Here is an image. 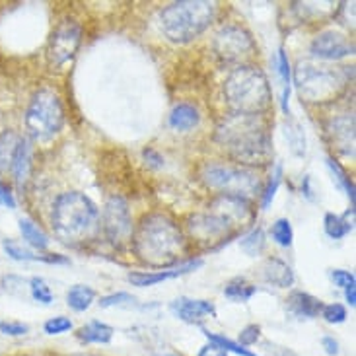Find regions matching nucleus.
I'll return each instance as SVG.
<instances>
[{"label":"nucleus","mask_w":356,"mask_h":356,"mask_svg":"<svg viewBox=\"0 0 356 356\" xmlns=\"http://www.w3.org/2000/svg\"><path fill=\"white\" fill-rule=\"evenodd\" d=\"M214 138L234 160L248 168L267 164L273 156V140L261 115L232 113L224 117L216 127Z\"/></svg>","instance_id":"1"},{"label":"nucleus","mask_w":356,"mask_h":356,"mask_svg":"<svg viewBox=\"0 0 356 356\" xmlns=\"http://www.w3.org/2000/svg\"><path fill=\"white\" fill-rule=\"evenodd\" d=\"M133 250L152 267H170L181 259L185 238L179 226L164 214H148L133 232Z\"/></svg>","instance_id":"2"},{"label":"nucleus","mask_w":356,"mask_h":356,"mask_svg":"<svg viewBox=\"0 0 356 356\" xmlns=\"http://www.w3.org/2000/svg\"><path fill=\"white\" fill-rule=\"evenodd\" d=\"M51 226L63 243L78 245L99 232V211L84 193H60L53 204Z\"/></svg>","instance_id":"3"},{"label":"nucleus","mask_w":356,"mask_h":356,"mask_svg":"<svg viewBox=\"0 0 356 356\" xmlns=\"http://www.w3.org/2000/svg\"><path fill=\"white\" fill-rule=\"evenodd\" d=\"M250 218V202L220 195L218 199L211 202V211L202 212V214H193L187 222V228L195 240H222L224 243V241H228L226 238H230L238 226H243Z\"/></svg>","instance_id":"4"},{"label":"nucleus","mask_w":356,"mask_h":356,"mask_svg":"<svg viewBox=\"0 0 356 356\" xmlns=\"http://www.w3.org/2000/svg\"><path fill=\"white\" fill-rule=\"evenodd\" d=\"M216 4L207 0H181L160 12L162 33L174 43H189L212 24Z\"/></svg>","instance_id":"5"},{"label":"nucleus","mask_w":356,"mask_h":356,"mask_svg":"<svg viewBox=\"0 0 356 356\" xmlns=\"http://www.w3.org/2000/svg\"><path fill=\"white\" fill-rule=\"evenodd\" d=\"M224 97L234 113L261 115L270 106V86L259 68L243 65L226 78Z\"/></svg>","instance_id":"6"},{"label":"nucleus","mask_w":356,"mask_h":356,"mask_svg":"<svg viewBox=\"0 0 356 356\" xmlns=\"http://www.w3.org/2000/svg\"><path fill=\"white\" fill-rule=\"evenodd\" d=\"M294 82L304 99L321 104L337 97L339 92L347 86L348 70L302 60L294 70Z\"/></svg>","instance_id":"7"},{"label":"nucleus","mask_w":356,"mask_h":356,"mask_svg":"<svg viewBox=\"0 0 356 356\" xmlns=\"http://www.w3.org/2000/svg\"><path fill=\"white\" fill-rule=\"evenodd\" d=\"M201 179L207 187L224 197H234L248 202L261 191L259 175L248 165L207 164L201 170Z\"/></svg>","instance_id":"8"},{"label":"nucleus","mask_w":356,"mask_h":356,"mask_svg":"<svg viewBox=\"0 0 356 356\" xmlns=\"http://www.w3.org/2000/svg\"><path fill=\"white\" fill-rule=\"evenodd\" d=\"M24 123L33 140L47 143L55 138L65 125V107L60 97L49 88L38 90L29 102Z\"/></svg>","instance_id":"9"},{"label":"nucleus","mask_w":356,"mask_h":356,"mask_svg":"<svg viewBox=\"0 0 356 356\" xmlns=\"http://www.w3.org/2000/svg\"><path fill=\"white\" fill-rule=\"evenodd\" d=\"M99 222L104 226L107 240L113 245H123L125 241L133 238V218H131V211H129V202L119 195H113L111 199H107Z\"/></svg>","instance_id":"10"},{"label":"nucleus","mask_w":356,"mask_h":356,"mask_svg":"<svg viewBox=\"0 0 356 356\" xmlns=\"http://www.w3.org/2000/svg\"><path fill=\"white\" fill-rule=\"evenodd\" d=\"M212 49L222 60L236 63V60L253 55L255 41L240 26H224L216 31V35L212 39Z\"/></svg>","instance_id":"11"},{"label":"nucleus","mask_w":356,"mask_h":356,"mask_svg":"<svg viewBox=\"0 0 356 356\" xmlns=\"http://www.w3.org/2000/svg\"><path fill=\"white\" fill-rule=\"evenodd\" d=\"M82 39V28L74 19H65L58 24V28L53 31L51 41H49L47 57L53 67H63L70 58L76 55Z\"/></svg>","instance_id":"12"},{"label":"nucleus","mask_w":356,"mask_h":356,"mask_svg":"<svg viewBox=\"0 0 356 356\" xmlns=\"http://www.w3.org/2000/svg\"><path fill=\"white\" fill-rule=\"evenodd\" d=\"M309 53L319 60H339V58L353 55L355 45L341 31L327 29L314 38L312 45H309Z\"/></svg>","instance_id":"13"},{"label":"nucleus","mask_w":356,"mask_h":356,"mask_svg":"<svg viewBox=\"0 0 356 356\" xmlns=\"http://www.w3.org/2000/svg\"><path fill=\"white\" fill-rule=\"evenodd\" d=\"M199 267H202V259H189L179 263L177 267H172V269L165 270H135V273H129L127 280L133 284V286H140V289H146V286H154V284H160L164 280L177 279V277H183L187 273H193Z\"/></svg>","instance_id":"14"},{"label":"nucleus","mask_w":356,"mask_h":356,"mask_svg":"<svg viewBox=\"0 0 356 356\" xmlns=\"http://www.w3.org/2000/svg\"><path fill=\"white\" fill-rule=\"evenodd\" d=\"M170 309L175 318L181 319L185 323H199L207 318H216V308L209 300H193V298H177L170 304Z\"/></svg>","instance_id":"15"},{"label":"nucleus","mask_w":356,"mask_h":356,"mask_svg":"<svg viewBox=\"0 0 356 356\" xmlns=\"http://www.w3.org/2000/svg\"><path fill=\"white\" fill-rule=\"evenodd\" d=\"M327 135L331 136L333 148L337 146V150L347 156L355 154V117H335L327 125Z\"/></svg>","instance_id":"16"},{"label":"nucleus","mask_w":356,"mask_h":356,"mask_svg":"<svg viewBox=\"0 0 356 356\" xmlns=\"http://www.w3.org/2000/svg\"><path fill=\"white\" fill-rule=\"evenodd\" d=\"M286 308L289 312L298 319H314L318 318L323 308V302L318 300L316 296H312L308 292L302 290H294L286 300Z\"/></svg>","instance_id":"17"},{"label":"nucleus","mask_w":356,"mask_h":356,"mask_svg":"<svg viewBox=\"0 0 356 356\" xmlns=\"http://www.w3.org/2000/svg\"><path fill=\"white\" fill-rule=\"evenodd\" d=\"M31 165H33V148H31V143L28 138H19L18 148L14 152V160H12V177L18 187H24L29 179V174H31Z\"/></svg>","instance_id":"18"},{"label":"nucleus","mask_w":356,"mask_h":356,"mask_svg":"<svg viewBox=\"0 0 356 356\" xmlns=\"http://www.w3.org/2000/svg\"><path fill=\"white\" fill-rule=\"evenodd\" d=\"M263 279L277 289H290L294 284V270L290 269L289 263L279 257H269L263 263Z\"/></svg>","instance_id":"19"},{"label":"nucleus","mask_w":356,"mask_h":356,"mask_svg":"<svg viewBox=\"0 0 356 356\" xmlns=\"http://www.w3.org/2000/svg\"><path fill=\"white\" fill-rule=\"evenodd\" d=\"M2 250L14 261H45V263H58V265H67L68 259L63 255H35L29 250H24L19 243L14 240H2Z\"/></svg>","instance_id":"20"},{"label":"nucleus","mask_w":356,"mask_h":356,"mask_svg":"<svg viewBox=\"0 0 356 356\" xmlns=\"http://www.w3.org/2000/svg\"><path fill=\"white\" fill-rule=\"evenodd\" d=\"M76 337L86 345H107L113 339V327L102 321H90L84 327L78 329Z\"/></svg>","instance_id":"21"},{"label":"nucleus","mask_w":356,"mask_h":356,"mask_svg":"<svg viewBox=\"0 0 356 356\" xmlns=\"http://www.w3.org/2000/svg\"><path fill=\"white\" fill-rule=\"evenodd\" d=\"M199 121H201V115H199L197 107L189 106V104H179L170 113V127L175 131H181V133L195 129L199 125Z\"/></svg>","instance_id":"22"},{"label":"nucleus","mask_w":356,"mask_h":356,"mask_svg":"<svg viewBox=\"0 0 356 356\" xmlns=\"http://www.w3.org/2000/svg\"><path fill=\"white\" fill-rule=\"evenodd\" d=\"M277 72H279L280 82H282V99H280V106H282V111L284 115H290L289 111V99H290V88H292V68H290L289 55L284 49H279L277 51Z\"/></svg>","instance_id":"23"},{"label":"nucleus","mask_w":356,"mask_h":356,"mask_svg":"<svg viewBox=\"0 0 356 356\" xmlns=\"http://www.w3.org/2000/svg\"><path fill=\"white\" fill-rule=\"evenodd\" d=\"M96 300V290L90 289L86 284H74L67 292L68 308L74 312H86Z\"/></svg>","instance_id":"24"},{"label":"nucleus","mask_w":356,"mask_h":356,"mask_svg":"<svg viewBox=\"0 0 356 356\" xmlns=\"http://www.w3.org/2000/svg\"><path fill=\"white\" fill-rule=\"evenodd\" d=\"M22 136H18L12 131H4L0 135V175L8 174L14 160V152L18 148V143Z\"/></svg>","instance_id":"25"},{"label":"nucleus","mask_w":356,"mask_h":356,"mask_svg":"<svg viewBox=\"0 0 356 356\" xmlns=\"http://www.w3.org/2000/svg\"><path fill=\"white\" fill-rule=\"evenodd\" d=\"M19 234H22V238L28 241L31 248H35V250L45 251L49 248L47 234L41 230L35 222L29 220V218H22V220H19Z\"/></svg>","instance_id":"26"},{"label":"nucleus","mask_w":356,"mask_h":356,"mask_svg":"<svg viewBox=\"0 0 356 356\" xmlns=\"http://www.w3.org/2000/svg\"><path fill=\"white\" fill-rule=\"evenodd\" d=\"M347 214L345 216H337L333 212L325 214V218H323V230H325V234H327L331 240H343L347 234L353 232V222L347 220Z\"/></svg>","instance_id":"27"},{"label":"nucleus","mask_w":356,"mask_h":356,"mask_svg":"<svg viewBox=\"0 0 356 356\" xmlns=\"http://www.w3.org/2000/svg\"><path fill=\"white\" fill-rule=\"evenodd\" d=\"M284 136H286V140H289L292 154L300 156V158L306 154V135H304V131H302V127H300L298 121L290 119V115H286Z\"/></svg>","instance_id":"28"},{"label":"nucleus","mask_w":356,"mask_h":356,"mask_svg":"<svg viewBox=\"0 0 356 356\" xmlns=\"http://www.w3.org/2000/svg\"><path fill=\"white\" fill-rule=\"evenodd\" d=\"M255 292H257V286L248 284L243 279H234L226 284L224 296L232 302H248L255 296Z\"/></svg>","instance_id":"29"},{"label":"nucleus","mask_w":356,"mask_h":356,"mask_svg":"<svg viewBox=\"0 0 356 356\" xmlns=\"http://www.w3.org/2000/svg\"><path fill=\"white\" fill-rule=\"evenodd\" d=\"M327 168L329 172H331V175H333V181L337 183L339 187L347 193V197L350 199V202H353V207H355V183H353V179H350L347 172L343 170V165L339 164V162H335L333 158H327Z\"/></svg>","instance_id":"30"},{"label":"nucleus","mask_w":356,"mask_h":356,"mask_svg":"<svg viewBox=\"0 0 356 356\" xmlns=\"http://www.w3.org/2000/svg\"><path fill=\"white\" fill-rule=\"evenodd\" d=\"M240 248L245 251L250 257L259 255L261 251L265 250V232H263V228L257 226V228H253L251 232H248V234L240 240Z\"/></svg>","instance_id":"31"},{"label":"nucleus","mask_w":356,"mask_h":356,"mask_svg":"<svg viewBox=\"0 0 356 356\" xmlns=\"http://www.w3.org/2000/svg\"><path fill=\"white\" fill-rule=\"evenodd\" d=\"M202 333L207 335V339H209L211 343L218 345V347H220L222 350H226V353H234V355L238 356H257L255 353H251L250 348L241 347L240 343H234L232 339L224 337V335H216V333H211V331H202Z\"/></svg>","instance_id":"32"},{"label":"nucleus","mask_w":356,"mask_h":356,"mask_svg":"<svg viewBox=\"0 0 356 356\" xmlns=\"http://www.w3.org/2000/svg\"><path fill=\"white\" fill-rule=\"evenodd\" d=\"M273 234V240L279 243L280 248H290L292 245V238H294V232H292V224L289 218H279V220L273 224L270 228Z\"/></svg>","instance_id":"33"},{"label":"nucleus","mask_w":356,"mask_h":356,"mask_svg":"<svg viewBox=\"0 0 356 356\" xmlns=\"http://www.w3.org/2000/svg\"><path fill=\"white\" fill-rule=\"evenodd\" d=\"M280 181H282V165L277 164L275 165V172L270 175L269 183H267V187L263 189V195H261V209H263V211H267L270 207V202H273L275 195L279 191Z\"/></svg>","instance_id":"34"},{"label":"nucleus","mask_w":356,"mask_h":356,"mask_svg":"<svg viewBox=\"0 0 356 356\" xmlns=\"http://www.w3.org/2000/svg\"><path fill=\"white\" fill-rule=\"evenodd\" d=\"M29 292H31V298L39 302V304L49 306L53 302V292L47 286V282L43 279H39V277H33V279L29 280Z\"/></svg>","instance_id":"35"},{"label":"nucleus","mask_w":356,"mask_h":356,"mask_svg":"<svg viewBox=\"0 0 356 356\" xmlns=\"http://www.w3.org/2000/svg\"><path fill=\"white\" fill-rule=\"evenodd\" d=\"M136 298L135 296H131L129 292H117V294H109V296H104V298L99 300V306L102 308H131V306H135Z\"/></svg>","instance_id":"36"},{"label":"nucleus","mask_w":356,"mask_h":356,"mask_svg":"<svg viewBox=\"0 0 356 356\" xmlns=\"http://www.w3.org/2000/svg\"><path fill=\"white\" fill-rule=\"evenodd\" d=\"M321 318L325 319L331 325H339V323H345L347 321V309L343 304H327L321 308Z\"/></svg>","instance_id":"37"},{"label":"nucleus","mask_w":356,"mask_h":356,"mask_svg":"<svg viewBox=\"0 0 356 356\" xmlns=\"http://www.w3.org/2000/svg\"><path fill=\"white\" fill-rule=\"evenodd\" d=\"M72 329V321L65 316H57V318H51L45 321V325H43V331L47 333V335H63V333H67Z\"/></svg>","instance_id":"38"},{"label":"nucleus","mask_w":356,"mask_h":356,"mask_svg":"<svg viewBox=\"0 0 356 356\" xmlns=\"http://www.w3.org/2000/svg\"><path fill=\"white\" fill-rule=\"evenodd\" d=\"M0 333L6 337H24L29 333V325L22 321H0Z\"/></svg>","instance_id":"39"},{"label":"nucleus","mask_w":356,"mask_h":356,"mask_svg":"<svg viewBox=\"0 0 356 356\" xmlns=\"http://www.w3.org/2000/svg\"><path fill=\"white\" fill-rule=\"evenodd\" d=\"M331 280L335 282V286H341V289H350V286H356L355 275L350 270L343 269H333L331 270Z\"/></svg>","instance_id":"40"},{"label":"nucleus","mask_w":356,"mask_h":356,"mask_svg":"<svg viewBox=\"0 0 356 356\" xmlns=\"http://www.w3.org/2000/svg\"><path fill=\"white\" fill-rule=\"evenodd\" d=\"M261 337V327L259 325H248L240 331V345L241 347H251L255 345Z\"/></svg>","instance_id":"41"},{"label":"nucleus","mask_w":356,"mask_h":356,"mask_svg":"<svg viewBox=\"0 0 356 356\" xmlns=\"http://www.w3.org/2000/svg\"><path fill=\"white\" fill-rule=\"evenodd\" d=\"M143 158H145V162L150 168H162L164 165V156L160 154L158 150H154V148H146L145 152H143Z\"/></svg>","instance_id":"42"},{"label":"nucleus","mask_w":356,"mask_h":356,"mask_svg":"<svg viewBox=\"0 0 356 356\" xmlns=\"http://www.w3.org/2000/svg\"><path fill=\"white\" fill-rule=\"evenodd\" d=\"M0 207H6V209H16V199L14 195L10 193V189L0 181Z\"/></svg>","instance_id":"43"},{"label":"nucleus","mask_w":356,"mask_h":356,"mask_svg":"<svg viewBox=\"0 0 356 356\" xmlns=\"http://www.w3.org/2000/svg\"><path fill=\"white\" fill-rule=\"evenodd\" d=\"M197 356H228V353H226V350H222L218 345H214V343L209 341V345L201 347V350H199V355Z\"/></svg>","instance_id":"44"},{"label":"nucleus","mask_w":356,"mask_h":356,"mask_svg":"<svg viewBox=\"0 0 356 356\" xmlns=\"http://www.w3.org/2000/svg\"><path fill=\"white\" fill-rule=\"evenodd\" d=\"M321 345L325 348V353L329 356H337L339 355V343L335 341V337H331V335H325V337L321 339Z\"/></svg>","instance_id":"45"},{"label":"nucleus","mask_w":356,"mask_h":356,"mask_svg":"<svg viewBox=\"0 0 356 356\" xmlns=\"http://www.w3.org/2000/svg\"><path fill=\"white\" fill-rule=\"evenodd\" d=\"M345 298L350 306H356V286H350V289L345 290Z\"/></svg>","instance_id":"46"},{"label":"nucleus","mask_w":356,"mask_h":356,"mask_svg":"<svg viewBox=\"0 0 356 356\" xmlns=\"http://www.w3.org/2000/svg\"><path fill=\"white\" fill-rule=\"evenodd\" d=\"M302 193H304V195L308 197L309 201L314 199V195H312V187H309V177H308V175H306V177H304V181H302Z\"/></svg>","instance_id":"47"},{"label":"nucleus","mask_w":356,"mask_h":356,"mask_svg":"<svg viewBox=\"0 0 356 356\" xmlns=\"http://www.w3.org/2000/svg\"><path fill=\"white\" fill-rule=\"evenodd\" d=\"M160 356H175V355H160Z\"/></svg>","instance_id":"48"}]
</instances>
